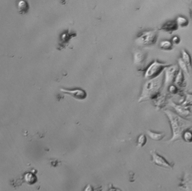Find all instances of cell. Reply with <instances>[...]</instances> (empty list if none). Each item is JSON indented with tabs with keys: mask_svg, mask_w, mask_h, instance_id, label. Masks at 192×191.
Instances as JSON below:
<instances>
[{
	"mask_svg": "<svg viewBox=\"0 0 192 191\" xmlns=\"http://www.w3.org/2000/svg\"><path fill=\"white\" fill-rule=\"evenodd\" d=\"M165 113L169 119L172 132V137L168 141V143L182 139L183 133L192 127V122L184 119L169 110L165 111Z\"/></svg>",
	"mask_w": 192,
	"mask_h": 191,
	"instance_id": "6da1fadb",
	"label": "cell"
},
{
	"mask_svg": "<svg viewBox=\"0 0 192 191\" xmlns=\"http://www.w3.org/2000/svg\"><path fill=\"white\" fill-rule=\"evenodd\" d=\"M163 81V73L158 76L152 79L146 83L143 90L144 97H147L157 93L162 85Z\"/></svg>",
	"mask_w": 192,
	"mask_h": 191,
	"instance_id": "7a4b0ae2",
	"label": "cell"
},
{
	"mask_svg": "<svg viewBox=\"0 0 192 191\" xmlns=\"http://www.w3.org/2000/svg\"><path fill=\"white\" fill-rule=\"evenodd\" d=\"M168 66V64L159 62L157 61H154L146 70L144 75L145 78L151 80L156 77L159 76L162 73V71Z\"/></svg>",
	"mask_w": 192,
	"mask_h": 191,
	"instance_id": "3957f363",
	"label": "cell"
},
{
	"mask_svg": "<svg viewBox=\"0 0 192 191\" xmlns=\"http://www.w3.org/2000/svg\"><path fill=\"white\" fill-rule=\"evenodd\" d=\"M157 38V32L156 30L144 31L136 39V43L142 46H150L154 44Z\"/></svg>",
	"mask_w": 192,
	"mask_h": 191,
	"instance_id": "277c9868",
	"label": "cell"
},
{
	"mask_svg": "<svg viewBox=\"0 0 192 191\" xmlns=\"http://www.w3.org/2000/svg\"><path fill=\"white\" fill-rule=\"evenodd\" d=\"M150 154L152 159V163L157 166L169 169H172L174 167V163L168 162L165 157L158 154L156 151H152Z\"/></svg>",
	"mask_w": 192,
	"mask_h": 191,
	"instance_id": "5b68a950",
	"label": "cell"
},
{
	"mask_svg": "<svg viewBox=\"0 0 192 191\" xmlns=\"http://www.w3.org/2000/svg\"><path fill=\"white\" fill-rule=\"evenodd\" d=\"M179 187L185 191H192V168L184 172V174L180 179Z\"/></svg>",
	"mask_w": 192,
	"mask_h": 191,
	"instance_id": "8992f818",
	"label": "cell"
},
{
	"mask_svg": "<svg viewBox=\"0 0 192 191\" xmlns=\"http://www.w3.org/2000/svg\"><path fill=\"white\" fill-rule=\"evenodd\" d=\"M178 67L176 65L168 66L165 69V87H168L175 80Z\"/></svg>",
	"mask_w": 192,
	"mask_h": 191,
	"instance_id": "52a82bcc",
	"label": "cell"
},
{
	"mask_svg": "<svg viewBox=\"0 0 192 191\" xmlns=\"http://www.w3.org/2000/svg\"><path fill=\"white\" fill-rule=\"evenodd\" d=\"M60 90L65 94L70 95L73 97L79 100H83L85 99L87 97V93L83 89H61Z\"/></svg>",
	"mask_w": 192,
	"mask_h": 191,
	"instance_id": "ba28073f",
	"label": "cell"
},
{
	"mask_svg": "<svg viewBox=\"0 0 192 191\" xmlns=\"http://www.w3.org/2000/svg\"><path fill=\"white\" fill-rule=\"evenodd\" d=\"M170 105H171V107H174L175 110L178 113L179 115H181L182 117H188L191 114L190 111L188 109L184 107L183 106H182V105H176L171 101H170Z\"/></svg>",
	"mask_w": 192,
	"mask_h": 191,
	"instance_id": "9c48e42d",
	"label": "cell"
},
{
	"mask_svg": "<svg viewBox=\"0 0 192 191\" xmlns=\"http://www.w3.org/2000/svg\"><path fill=\"white\" fill-rule=\"evenodd\" d=\"M147 133L150 139L154 141H161L165 137V133H158V132H153L150 130H147Z\"/></svg>",
	"mask_w": 192,
	"mask_h": 191,
	"instance_id": "30bf717a",
	"label": "cell"
},
{
	"mask_svg": "<svg viewBox=\"0 0 192 191\" xmlns=\"http://www.w3.org/2000/svg\"><path fill=\"white\" fill-rule=\"evenodd\" d=\"M24 180L29 184H33L37 181V178L35 174L31 172H28L25 174Z\"/></svg>",
	"mask_w": 192,
	"mask_h": 191,
	"instance_id": "8fae6325",
	"label": "cell"
},
{
	"mask_svg": "<svg viewBox=\"0 0 192 191\" xmlns=\"http://www.w3.org/2000/svg\"><path fill=\"white\" fill-rule=\"evenodd\" d=\"M182 60L187 65L188 69H192V60L188 52L183 49L182 51Z\"/></svg>",
	"mask_w": 192,
	"mask_h": 191,
	"instance_id": "7c38bea8",
	"label": "cell"
},
{
	"mask_svg": "<svg viewBox=\"0 0 192 191\" xmlns=\"http://www.w3.org/2000/svg\"><path fill=\"white\" fill-rule=\"evenodd\" d=\"M29 9V6L28 2L22 1H20L18 5V11L20 14H26L28 12V10Z\"/></svg>",
	"mask_w": 192,
	"mask_h": 191,
	"instance_id": "4fadbf2b",
	"label": "cell"
},
{
	"mask_svg": "<svg viewBox=\"0 0 192 191\" xmlns=\"http://www.w3.org/2000/svg\"><path fill=\"white\" fill-rule=\"evenodd\" d=\"M178 27V25L176 24V23L174 22H168L166 24L162 27V29L165 30H167V31H172L174 30H176L177 27Z\"/></svg>",
	"mask_w": 192,
	"mask_h": 191,
	"instance_id": "5bb4252c",
	"label": "cell"
},
{
	"mask_svg": "<svg viewBox=\"0 0 192 191\" xmlns=\"http://www.w3.org/2000/svg\"><path fill=\"white\" fill-rule=\"evenodd\" d=\"M184 80V76H183V73L182 72V70H179L178 73L176 75V77L175 78L174 83L176 85H181Z\"/></svg>",
	"mask_w": 192,
	"mask_h": 191,
	"instance_id": "9a60e30c",
	"label": "cell"
},
{
	"mask_svg": "<svg viewBox=\"0 0 192 191\" xmlns=\"http://www.w3.org/2000/svg\"><path fill=\"white\" fill-rule=\"evenodd\" d=\"M182 139H183L185 142L192 143V131L189 129L187 130L183 133L182 136Z\"/></svg>",
	"mask_w": 192,
	"mask_h": 191,
	"instance_id": "2e32d148",
	"label": "cell"
},
{
	"mask_svg": "<svg viewBox=\"0 0 192 191\" xmlns=\"http://www.w3.org/2000/svg\"><path fill=\"white\" fill-rule=\"evenodd\" d=\"M176 24L180 27H186L188 25V20L185 18V17H183V16H179L177 19H176Z\"/></svg>",
	"mask_w": 192,
	"mask_h": 191,
	"instance_id": "e0dca14e",
	"label": "cell"
},
{
	"mask_svg": "<svg viewBox=\"0 0 192 191\" xmlns=\"http://www.w3.org/2000/svg\"><path fill=\"white\" fill-rule=\"evenodd\" d=\"M160 48L164 50H170L172 47V44L169 41H163L160 43Z\"/></svg>",
	"mask_w": 192,
	"mask_h": 191,
	"instance_id": "ac0fdd59",
	"label": "cell"
},
{
	"mask_svg": "<svg viewBox=\"0 0 192 191\" xmlns=\"http://www.w3.org/2000/svg\"><path fill=\"white\" fill-rule=\"evenodd\" d=\"M145 58V56L141 52H137L135 54L134 60L136 63H142Z\"/></svg>",
	"mask_w": 192,
	"mask_h": 191,
	"instance_id": "d6986e66",
	"label": "cell"
},
{
	"mask_svg": "<svg viewBox=\"0 0 192 191\" xmlns=\"http://www.w3.org/2000/svg\"><path fill=\"white\" fill-rule=\"evenodd\" d=\"M147 143L146 136L144 134L140 135L138 139V146L139 147H143Z\"/></svg>",
	"mask_w": 192,
	"mask_h": 191,
	"instance_id": "ffe728a7",
	"label": "cell"
},
{
	"mask_svg": "<svg viewBox=\"0 0 192 191\" xmlns=\"http://www.w3.org/2000/svg\"><path fill=\"white\" fill-rule=\"evenodd\" d=\"M179 66L180 67L181 70L182 71L184 72L185 73L188 74V68L187 66V65L184 62V61L182 60V58H180L178 60Z\"/></svg>",
	"mask_w": 192,
	"mask_h": 191,
	"instance_id": "44dd1931",
	"label": "cell"
},
{
	"mask_svg": "<svg viewBox=\"0 0 192 191\" xmlns=\"http://www.w3.org/2000/svg\"><path fill=\"white\" fill-rule=\"evenodd\" d=\"M183 105L184 106L192 105V94H188L185 101L183 102Z\"/></svg>",
	"mask_w": 192,
	"mask_h": 191,
	"instance_id": "7402d4cb",
	"label": "cell"
},
{
	"mask_svg": "<svg viewBox=\"0 0 192 191\" xmlns=\"http://www.w3.org/2000/svg\"><path fill=\"white\" fill-rule=\"evenodd\" d=\"M169 90L171 93H175V91H176V88L174 85H171L169 87Z\"/></svg>",
	"mask_w": 192,
	"mask_h": 191,
	"instance_id": "603a6c76",
	"label": "cell"
},
{
	"mask_svg": "<svg viewBox=\"0 0 192 191\" xmlns=\"http://www.w3.org/2000/svg\"><path fill=\"white\" fill-rule=\"evenodd\" d=\"M172 42L174 43L175 44H178L180 42V38H179L178 37H174L173 38H172Z\"/></svg>",
	"mask_w": 192,
	"mask_h": 191,
	"instance_id": "cb8c5ba5",
	"label": "cell"
},
{
	"mask_svg": "<svg viewBox=\"0 0 192 191\" xmlns=\"http://www.w3.org/2000/svg\"><path fill=\"white\" fill-rule=\"evenodd\" d=\"M84 191H93V188L90 185H88L85 189Z\"/></svg>",
	"mask_w": 192,
	"mask_h": 191,
	"instance_id": "d4e9b609",
	"label": "cell"
},
{
	"mask_svg": "<svg viewBox=\"0 0 192 191\" xmlns=\"http://www.w3.org/2000/svg\"><path fill=\"white\" fill-rule=\"evenodd\" d=\"M121 191L120 190H119L118 189H116V188H112L111 189H110V191Z\"/></svg>",
	"mask_w": 192,
	"mask_h": 191,
	"instance_id": "484cf974",
	"label": "cell"
},
{
	"mask_svg": "<svg viewBox=\"0 0 192 191\" xmlns=\"http://www.w3.org/2000/svg\"><path fill=\"white\" fill-rule=\"evenodd\" d=\"M191 11H192V12H191V16H192V10H191Z\"/></svg>",
	"mask_w": 192,
	"mask_h": 191,
	"instance_id": "4316f807",
	"label": "cell"
}]
</instances>
